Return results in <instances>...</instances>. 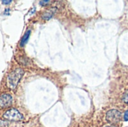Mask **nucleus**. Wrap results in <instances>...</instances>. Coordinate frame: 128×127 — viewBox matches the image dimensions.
Masks as SVG:
<instances>
[{"instance_id": "6e6552de", "label": "nucleus", "mask_w": 128, "mask_h": 127, "mask_svg": "<svg viewBox=\"0 0 128 127\" xmlns=\"http://www.w3.org/2000/svg\"><path fill=\"white\" fill-rule=\"evenodd\" d=\"M50 1H40V5H46V4H48V3H50Z\"/></svg>"}, {"instance_id": "f8f14e48", "label": "nucleus", "mask_w": 128, "mask_h": 127, "mask_svg": "<svg viewBox=\"0 0 128 127\" xmlns=\"http://www.w3.org/2000/svg\"><path fill=\"white\" fill-rule=\"evenodd\" d=\"M116 127V126H114V125H111V126H108V127Z\"/></svg>"}, {"instance_id": "20e7f679", "label": "nucleus", "mask_w": 128, "mask_h": 127, "mask_svg": "<svg viewBox=\"0 0 128 127\" xmlns=\"http://www.w3.org/2000/svg\"><path fill=\"white\" fill-rule=\"evenodd\" d=\"M12 97L8 94H3L0 96V107L8 108L12 104Z\"/></svg>"}, {"instance_id": "39448f33", "label": "nucleus", "mask_w": 128, "mask_h": 127, "mask_svg": "<svg viewBox=\"0 0 128 127\" xmlns=\"http://www.w3.org/2000/svg\"><path fill=\"white\" fill-rule=\"evenodd\" d=\"M56 10V8H51V9H49L48 10L45 11V12L42 14V18H43L44 19H46V20L50 19L53 16V14L55 13Z\"/></svg>"}, {"instance_id": "f03ea898", "label": "nucleus", "mask_w": 128, "mask_h": 127, "mask_svg": "<svg viewBox=\"0 0 128 127\" xmlns=\"http://www.w3.org/2000/svg\"><path fill=\"white\" fill-rule=\"evenodd\" d=\"M3 118L10 121H20L24 119V117L17 109H10L4 113Z\"/></svg>"}, {"instance_id": "1a4fd4ad", "label": "nucleus", "mask_w": 128, "mask_h": 127, "mask_svg": "<svg viewBox=\"0 0 128 127\" xmlns=\"http://www.w3.org/2000/svg\"><path fill=\"white\" fill-rule=\"evenodd\" d=\"M124 120L125 121H128V111H126L124 115Z\"/></svg>"}, {"instance_id": "423d86ee", "label": "nucleus", "mask_w": 128, "mask_h": 127, "mask_svg": "<svg viewBox=\"0 0 128 127\" xmlns=\"http://www.w3.org/2000/svg\"><path fill=\"white\" fill-rule=\"evenodd\" d=\"M30 34H31V30H30V29H28V30H27V31H26V33L24 34V35H23V37H22V39H21V40H20V46L21 47L24 46L25 44L28 42V39H29V37H30Z\"/></svg>"}, {"instance_id": "9d476101", "label": "nucleus", "mask_w": 128, "mask_h": 127, "mask_svg": "<svg viewBox=\"0 0 128 127\" xmlns=\"http://www.w3.org/2000/svg\"><path fill=\"white\" fill-rule=\"evenodd\" d=\"M12 2V1L11 0H3V1H2V3H3L4 4H10Z\"/></svg>"}, {"instance_id": "f257e3e1", "label": "nucleus", "mask_w": 128, "mask_h": 127, "mask_svg": "<svg viewBox=\"0 0 128 127\" xmlns=\"http://www.w3.org/2000/svg\"><path fill=\"white\" fill-rule=\"evenodd\" d=\"M23 74H24V71L21 68L14 70L8 76L7 82H8V87L10 89L14 90L17 87V85L19 84V82L20 81V79H21Z\"/></svg>"}, {"instance_id": "9b49d317", "label": "nucleus", "mask_w": 128, "mask_h": 127, "mask_svg": "<svg viewBox=\"0 0 128 127\" xmlns=\"http://www.w3.org/2000/svg\"><path fill=\"white\" fill-rule=\"evenodd\" d=\"M9 11H10V9H9V8H7V9L4 10V13L5 15H9Z\"/></svg>"}, {"instance_id": "0eeeda50", "label": "nucleus", "mask_w": 128, "mask_h": 127, "mask_svg": "<svg viewBox=\"0 0 128 127\" xmlns=\"http://www.w3.org/2000/svg\"><path fill=\"white\" fill-rule=\"evenodd\" d=\"M123 101H124L125 103L128 104V91L127 92H125V93L124 94V95H123Z\"/></svg>"}, {"instance_id": "7ed1b4c3", "label": "nucleus", "mask_w": 128, "mask_h": 127, "mask_svg": "<svg viewBox=\"0 0 128 127\" xmlns=\"http://www.w3.org/2000/svg\"><path fill=\"white\" fill-rule=\"evenodd\" d=\"M106 119L108 123L115 124L118 123L122 119V113L116 110V109H112L107 112L106 115Z\"/></svg>"}]
</instances>
